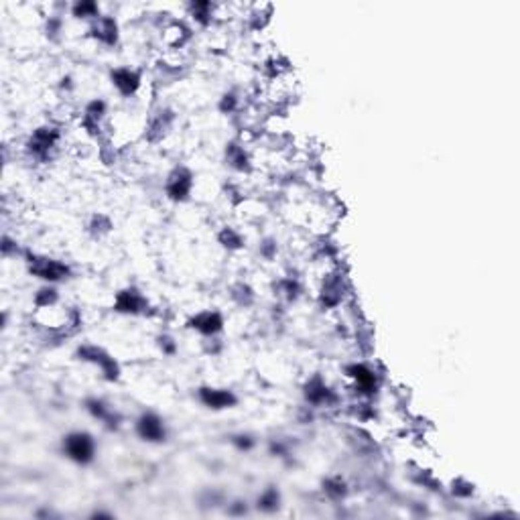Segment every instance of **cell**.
Masks as SVG:
<instances>
[{
    "mask_svg": "<svg viewBox=\"0 0 520 520\" xmlns=\"http://www.w3.org/2000/svg\"><path fill=\"white\" fill-rule=\"evenodd\" d=\"M114 514L112 512H104V510H96L91 512V519H112Z\"/></svg>",
    "mask_w": 520,
    "mask_h": 520,
    "instance_id": "cell-39",
    "label": "cell"
},
{
    "mask_svg": "<svg viewBox=\"0 0 520 520\" xmlns=\"http://www.w3.org/2000/svg\"><path fill=\"white\" fill-rule=\"evenodd\" d=\"M84 409L90 413L91 419L100 421L108 431H118L122 425V414L118 413L114 407H110L104 398L100 396H90L84 400Z\"/></svg>",
    "mask_w": 520,
    "mask_h": 520,
    "instance_id": "cell-15",
    "label": "cell"
},
{
    "mask_svg": "<svg viewBox=\"0 0 520 520\" xmlns=\"http://www.w3.org/2000/svg\"><path fill=\"white\" fill-rule=\"evenodd\" d=\"M270 15H272V6L267 4V6H256L248 17V27L252 31H262L267 25H269Z\"/></svg>",
    "mask_w": 520,
    "mask_h": 520,
    "instance_id": "cell-29",
    "label": "cell"
},
{
    "mask_svg": "<svg viewBox=\"0 0 520 520\" xmlns=\"http://www.w3.org/2000/svg\"><path fill=\"white\" fill-rule=\"evenodd\" d=\"M25 265H27L29 274L43 281L45 285H57L72 277V267L65 260H59L53 256L25 252Z\"/></svg>",
    "mask_w": 520,
    "mask_h": 520,
    "instance_id": "cell-1",
    "label": "cell"
},
{
    "mask_svg": "<svg viewBox=\"0 0 520 520\" xmlns=\"http://www.w3.org/2000/svg\"><path fill=\"white\" fill-rule=\"evenodd\" d=\"M134 433L139 435V439L144 443H165L169 437L167 425L163 421L161 414L155 411H143L134 421Z\"/></svg>",
    "mask_w": 520,
    "mask_h": 520,
    "instance_id": "cell-10",
    "label": "cell"
},
{
    "mask_svg": "<svg viewBox=\"0 0 520 520\" xmlns=\"http://www.w3.org/2000/svg\"><path fill=\"white\" fill-rule=\"evenodd\" d=\"M217 244L228 252H238L242 248H246V238L244 234L240 232L238 228L234 226H224L220 232H217Z\"/></svg>",
    "mask_w": 520,
    "mask_h": 520,
    "instance_id": "cell-23",
    "label": "cell"
},
{
    "mask_svg": "<svg viewBox=\"0 0 520 520\" xmlns=\"http://www.w3.org/2000/svg\"><path fill=\"white\" fill-rule=\"evenodd\" d=\"M191 27L185 23V20H181V18H171V20H167L165 23V27H163V43L169 47V49H173V51H179L183 49L189 41H191Z\"/></svg>",
    "mask_w": 520,
    "mask_h": 520,
    "instance_id": "cell-17",
    "label": "cell"
},
{
    "mask_svg": "<svg viewBox=\"0 0 520 520\" xmlns=\"http://www.w3.org/2000/svg\"><path fill=\"white\" fill-rule=\"evenodd\" d=\"M59 88H61V91L70 94V91L73 90V80H72V77H70V75H63V77H61V82H59Z\"/></svg>",
    "mask_w": 520,
    "mask_h": 520,
    "instance_id": "cell-38",
    "label": "cell"
},
{
    "mask_svg": "<svg viewBox=\"0 0 520 520\" xmlns=\"http://www.w3.org/2000/svg\"><path fill=\"white\" fill-rule=\"evenodd\" d=\"M63 33V18L59 17V15H51V17L45 20V35L47 39H59V35Z\"/></svg>",
    "mask_w": 520,
    "mask_h": 520,
    "instance_id": "cell-34",
    "label": "cell"
},
{
    "mask_svg": "<svg viewBox=\"0 0 520 520\" xmlns=\"http://www.w3.org/2000/svg\"><path fill=\"white\" fill-rule=\"evenodd\" d=\"M112 228H114V224H112L110 215L106 214H94L88 222V232H90L91 238H104L112 232Z\"/></svg>",
    "mask_w": 520,
    "mask_h": 520,
    "instance_id": "cell-27",
    "label": "cell"
},
{
    "mask_svg": "<svg viewBox=\"0 0 520 520\" xmlns=\"http://www.w3.org/2000/svg\"><path fill=\"white\" fill-rule=\"evenodd\" d=\"M57 303H59V291L55 285H43L33 297V305H35L37 311L57 307Z\"/></svg>",
    "mask_w": 520,
    "mask_h": 520,
    "instance_id": "cell-25",
    "label": "cell"
},
{
    "mask_svg": "<svg viewBox=\"0 0 520 520\" xmlns=\"http://www.w3.org/2000/svg\"><path fill=\"white\" fill-rule=\"evenodd\" d=\"M348 291H350L348 279L341 272V269L329 270L327 274H323L322 285H319V291H317V305L323 311L338 309L345 301Z\"/></svg>",
    "mask_w": 520,
    "mask_h": 520,
    "instance_id": "cell-4",
    "label": "cell"
},
{
    "mask_svg": "<svg viewBox=\"0 0 520 520\" xmlns=\"http://www.w3.org/2000/svg\"><path fill=\"white\" fill-rule=\"evenodd\" d=\"M185 327L191 329V331H196V334H199L201 338L212 340V338H217V336L224 331L226 319H224L222 311H217V309H203V311L194 313V315L185 322Z\"/></svg>",
    "mask_w": 520,
    "mask_h": 520,
    "instance_id": "cell-11",
    "label": "cell"
},
{
    "mask_svg": "<svg viewBox=\"0 0 520 520\" xmlns=\"http://www.w3.org/2000/svg\"><path fill=\"white\" fill-rule=\"evenodd\" d=\"M230 299L234 301V305L248 309V307L256 303V291L252 288V285L240 281V283H234L232 287H230Z\"/></svg>",
    "mask_w": 520,
    "mask_h": 520,
    "instance_id": "cell-24",
    "label": "cell"
},
{
    "mask_svg": "<svg viewBox=\"0 0 520 520\" xmlns=\"http://www.w3.org/2000/svg\"><path fill=\"white\" fill-rule=\"evenodd\" d=\"M59 143H61V128L59 126H37L25 141V153L35 161L45 163L47 159H51V155L57 151Z\"/></svg>",
    "mask_w": 520,
    "mask_h": 520,
    "instance_id": "cell-3",
    "label": "cell"
},
{
    "mask_svg": "<svg viewBox=\"0 0 520 520\" xmlns=\"http://www.w3.org/2000/svg\"><path fill=\"white\" fill-rule=\"evenodd\" d=\"M198 400L210 411H228L238 405L236 393L224 386H199Z\"/></svg>",
    "mask_w": 520,
    "mask_h": 520,
    "instance_id": "cell-14",
    "label": "cell"
},
{
    "mask_svg": "<svg viewBox=\"0 0 520 520\" xmlns=\"http://www.w3.org/2000/svg\"><path fill=\"white\" fill-rule=\"evenodd\" d=\"M17 242L8 236V234H4V238H2V254H4V258H8V256H17Z\"/></svg>",
    "mask_w": 520,
    "mask_h": 520,
    "instance_id": "cell-37",
    "label": "cell"
},
{
    "mask_svg": "<svg viewBox=\"0 0 520 520\" xmlns=\"http://www.w3.org/2000/svg\"><path fill=\"white\" fill-rule=\"evenodd\" d=\"M112 309L120 315H130V317H139V315H146L151 303L144 297V293L139 287H125L120 288L114 295V303Z\"/></svg>",
    "mask_w": 520,
    "mask_h": 520,
    "instance_id": "cell-9",
    "label": "cell"
},
{
    "mask_svg": "<svg viewBox=\"0 0 520 520\" xmlns=\"http://www.w3.org/2000/svg\"><path fill=\"white\" fill-rule=\"evenodd\" d=\"M348 380L352 382V388L360 398H372L380 391V374L368 362H352L343 368Z\"/></svg>",
    "mask_w": 520,
    "mask_h": 520,
    "instance_id": "cell-7",
    "label": "cell"
},
{
    "mask_svg": "<svg viewBox=\"0 0 520 520\" xmlns=\"http://www.w3.org/2000/svg\"><path fill=\"white\" fill-rule=\"evenodd\" d=\"M217 4L214 2H208V0H194L187 4V11H189V17L198 23L199 27H210L214 23L215 13H217Z\"/></svg>",
    "mask_w": 520,
    "mask_h": 520,
    "instance_id": "cell-22",
    "label": "cell"
},
{
    "mask_svg": "<svg viewBox=\"0 0 520 520\" xmlns=\"http://www.w3.org/2000/svg\"><path fill=\"white\" fill-rule=\"evenodd\" d=\"M90 37L104 47H116L120 41L118 20L110 15H102L90 23Z\"/></svg>",
    "mask_w": 520,
    "mask_h": 520,
    "instance_id": "cell-16",
    "label": "cell"
},
{
    "mask_svg": "<svg viewBox=\"0 0 520 520\" xmlns=\"http://www.w3.org/2000/svg\"><path fill=\"white\" fill-rule=\"evenodd\" d=\"M230 441H232V445L238 451H244V453H248V451H252V449L256 448V437L254 435H251V433H236V435H232L230 437Z\"/></svg>",
    "mask_w": 520,
    "mask_h": 520,
    "instance_id": "cell-31",
    "label": "cell"
},
{
    "mask_svg": "<svg viewBox=\"0 0 520 520\" xmlns=\"http://www.w3.org/2000/svg\"><path fill=\"white\" fill-rule=\"evenodd\" d=\"M61 451L73 464L90 466L96 459V439L88 431H72L61 439Z\"/></svg>",
    "mask_w": 520,
    "mask_h": 520,
    "instance_id": "cell-5",
    "label": "cell"
},
{
    "mask_svg": "<svg viewBox=\"0 0 520 520\" xmlns=\"http://www.w3.org/2000/svg\"><path fill=\"white\" fill-rule=\"evenodd\" d=\"M157 348L161 350L163 356H169V358H173L175 354H177V350H179V345H177V341L173 336H169V334H161V336H157Z\"/></svg>",
    "mask_w": 520,
    "mask_h": 520,
    "instance_id": "cell-32",
    "label": "cell"
},
{
    "mask_svg": "<svg viewBox=\"0 0 520 520\" xmlns=\"http://www.w3.org/2000/svg\"><path fill=\"white\" fill-rule=\"evenodd\" d=\"M75 358L80 360V362L90 364L94 368H98L106 382H118L120 376H122V368H120L118 360L114 358L106 348H102V345L82 343L75 350Z\"/></svg>",
    "mask_w": 520,
    "mask_h": 520,
    "instance_id": "cell-2",
    "label": "cell"
},
{
    "mask_svg": "<svg viewBox=\"0 0 520 520\" xmlns=\"http://www.w3.org/2000/svg\"><path fill=\"white\" fill-rule=\"evenodd\" d=\"M283 504V494L277 486H267L258 496H256V502L254 508L262 514H274Z\"/></svg>",
    "mask_w": 520,
    "mask_h": 520,
    "instance_id": "cell-21",
    "label": "cell"
},
{
    "mask_svg": "<svg viewBox=\"0 0 520 520\" xmlns=\"http://www.w3.org/2000/svg\"><path fill=\"white\" fill-rule=\"evenodd\" d=\"M274 291H277V295L283 299V301H287V303H297L301 297H303V281L299 279V277H295V274H287V277H281L277 283H274Z\"/></svg>",
    "mask_w": 520,
    "mask_h": 520,
    "instance_id": "cell-19",
    "label": "cell"
},
{
    "mask_svg": "<svg viewBox=\"0 0 520 520\" xmlns=\"http://www.w3.org/2000/svg\"><path fill=\"white\" fill-rule=\"evenodd\" d=\"M194 187H196V175L194 171L187 167V165H175L167 177H165V185H163V191H165V198L173 203H185L191 199L194 194Z\"/></svg>",
    "mask_w": 520,
    "mask_h": 520,
    "instance_id": "cell-6",
    "label": "cell"
},
{
    "mask_svg": "<svg viewBox=\"0 0 520 520\" xmlns=\"http://www.w3.org/2000/svg\"><path fill=\"white\" fill-rule=\"evenodd\" d=\"M70 13L75 18H84V20H96L100 15V4L98 2H91V0H80V2H73L70 6Z\"/></svg>",
    "mask_w": 520,
    "mask_h": 520,
    "instance_id": "cell-26",
    "label": "cell"
},
{
    "mask_svg": "<svg viewBox=\"0 0 520 520\" xmlns=\"http://www.w3.org/2000/svg\"><path fill=\"white\" fill-rule=\"evenodd\" d=\"M301 393L309 409H331L340 405V395L327 384V380L322 374L307 378Z\"/></svg>",
    "mask_w": 520,
    "mask_h": 520,
    "instance_id": "cell-8",
    "label": "cell"
},
{
    "mask_svg": "<svg viewBox=\"0 0 520 520\" xmlns=\"http://www.w3.org/2000/svg\"><path fill=\"white\" fill-rule=\"evenodd\" d=\"M226 512L230 516H244V514H248V502L246 500H232L226 506Z\"/></svg>",
    "mask_w": 520,
    "mask_h": 520,
    "instance_id": "cell-36",
    "label": "cell"
},
{
    "mask_svg": "<svg viewBox=\"0 0 520 520\" xmlns=\"http://www.w3.org/2000/svg\"><path fill=\"white\" fill-rule=\"evenodd\" d=\"M224 159H226V165H228L232 171H236V173L248 175V173H252V169H254L252 157L251 153H248V148H246V144L242 143V141H238V139L226 144V148H224Z\"/></svg>",
    "mask_w": 520,
    "mask_h": 520,
    "instance_id": "cell-18",
    "label": "cell"
},
{
    "mask_svg": "<svg viewBox=\"0 0 520 520\" xmlns=\"http://www.w3.org/2000/svg\"><path fill=\"white\" fill-rule=\"evenodd\" d=\"M110 84L122 98H132L143 88V73L130 65H118L110 70Z\"/></svg>",
    "mask_w": 520,
    "mask_h": 520,
    "instance_id": "cell-13",
    "label": "cell"
},
{
    "mask_svg": "<svg viewBox=\"0 0 520 520\" xmlns=\"http://www.w3.org/2000/svg\"><path fill=\"white\" fill-rule=\"evenodd\" d=\"M449 492L457 500H469L476 494V486L471 484L469 480H466V478H455L449 486Z\"/></svg>",
    "mask_w": 520,
    "mask_h": 520,
    "instance_id": "cell-30",
    "label": "cell"
},
{
    "mask_svg": "<svg viewBox=\"0 0 520 520\" xmlns=\"http://www.w3.org/2000/svg\"><path fill=\"white\" fill-rule=\"evenodd\" d=\"M177 120V114L175 110L169 106H161L157 108L148 120H146V126H144V139L151 144L161 143L163 139H167V134L173 130V125Z\"/></svg>",
    "mask_w": 520,
    "mask_h": 520,
    "instance_id": "cell-12",
    "label": "cell"
},
{
    "mask_svg": "<svg viewBox=\"0 0 520 520\" xmlns=\"http://www.w3.org/2000/svg\"><path fill=\"white\" fill-rule=\"evenodd\" d=\"M258 254H260V258H265L267 262H272V260L277 258V254H279V242H277L274 238H265V240H260V244H258Z\"/></svg>",
    "mask_w": 520,
    "mask_h": 520,
    "instance_id": "cell-33",
    "label": "cell"
},
{
    "mask_svg": "<svg viewBox=\"0 0 520 520\" xmlns=\"http://www.w3.org/2000/svg\"><path fill=\"white\" fill-rule=\"evenodd\" d=\"M242 106V100H240V94L236 90H228L222 94L220 102H217V110L224 114V116H232Z\"/></svg>",
    "mask_w": 520,
    "mask_h": 520,
    "instance_id": "cell-28",
    "label": "cell"
},
{
    "mask_svg": "<svg viewBox=\"0 0 520 520\" xmlns=\"http://www.w3.org/2000/svg\"><path fill=\"white\" fill-rule=\"evenodd\" d=\"M288 443L287 441H283V439H272L269 443V453L270 455H274V457H287L288 455Z\"/></svg>",
    "mask_w": 520,
    "mask_h": 520,
    "instance_id": "cell-35",
    "label": "cell"
},
{
    "mask_svg": "<svg viewBox=\"0 0 520 520\" xmlns=\"http://www.w3.org/2000/svg\"><path fill=\"white\" fill-rule=\"evenodd\" d=\"M323 496L331 502H343L350 496V484L345 482V478L341 476H327L322 482Z\"/></svg>",
    "mask_w": 520,
    "mask_h": 520,
    "instance_id": "cell-20",
    "label": "cell"
}]
</instances>
